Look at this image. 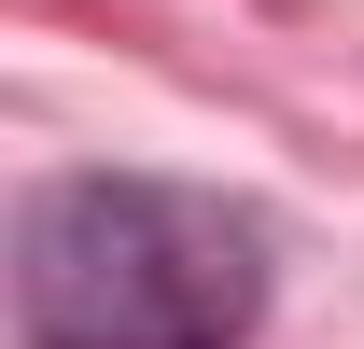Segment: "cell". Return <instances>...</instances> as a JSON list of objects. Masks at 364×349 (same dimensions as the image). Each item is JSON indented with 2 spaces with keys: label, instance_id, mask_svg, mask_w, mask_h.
Masks as SVG:
<instances>
[{
  "label": "cell",
  "instance_id": "6da1fadb",
  "mask_svg": "<svg viewBox=\"0 0 364 349\" xmlns=\"http://www.w3.org/2000/svg\"><path fill=\"white\" fill-rule=\"evenodd\" d=\"M14 321L28 349H238L267 321V223L140 168L43 182L14 223Z\"/></svg>",
  "mask_w": 364,
  "mask_h": 349
}]
</instances>
